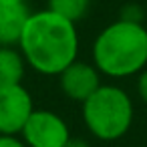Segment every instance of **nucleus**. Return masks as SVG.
Instances as JSON below:
<instances>
[{
  "mask_svg": "<svg viewBox=\"0 0 147 147\" xmlns=\"http://www.w3.org/2000/svg\"><path fill=\"white\" fill-rule=\"evenodd\" d=\"M26 65L40 75H61L79 55L77 24L47 10L32 12L18 40Z\"/></svg>",
  "mask_w": 147,
  "mask_h": 147,
  "instance_id": "obj_1",
  "label": "nucleus"
},
{
  "mask_svg": "<svg viewBox=\"0 0 147 147\" xmlns=\"http://www.w3.org/2000/svg\"><path fill=\"white\" fill-rule=\"evenodd\" d=\"M93 65L113 79L141 73L147 65V28L131 18L111 22L93 42Z\"/></svg>",
  "mask_w": 147,
  "mask_h": 147,
  "instance_id": "obj_2",
  "label": "nucleus"
},
{
  "mask_svg": "<svg viewBox=\"0 0 147 147\" xmlns=\"http://www.w3.org/2000/svg\"><path fill=\"white\" fill-rule=\"evenodd\" d=\"M83 121L97 139L115 141L131 129L133 103L121 87L101 85L83 101Z\"/></svg>",
  "mask_w": 147,
  "mask_h": 147,
  "instance_id": "obj_3",
  "label": "nucleus"
},
{
  "mask_svg": "<svg viewBox=\"0 0 147 147\" xmlns=\"http://www.w3.org/2000/svg\"><path fill=\"white\" fill-rule=\"evenodd\" d=\"M20 135L26 147H67L71 141L67 121L59 113L47 109H34Z\"/></svg>",
  "mask_w": 147,
  "mask_h": 147,
  "instance_id": "obj_4",
  "label": "nucleus"
},
{
  "mask_svg": "<svg viewBox=\"0 0 147 147\" xmlns=\"http://www.w3.org/2000/svg\"><path fill=\"white\" fill-rule=\"evenodd\" d=\"M32 111V97L22 87V83L0 87V133L2 135H18Z\"/></svg>",
  "mask_w": 147,
  "mask_h": 147,
  "instance_id": "obj_5",
  "label": "nucleus"
},
{
  "mask_svg": "<svg viewBox=\"0 0 147 147\" xmlns=\"http://www.w3.org/2000/svg\"><path fill=\"white\" fill-rule=\"evenodd\" d=\"M59 83L69 99L83 103L101 87V73L95 65L77 59L59 75Z\"/></svg>",
  "mask_w": 147,
  "mask_h": 147,
  "instance_id": "obj_6",
  "label": "nucleus"
},
{
  "mask_svg": "<svg viewBox=\"0 0 147 147\" xmlns=\"http://www.w3.org/2000/svg\"><path fill=\"white\" fill-rule=\"evenodd\" d=\"M30 12L24 2L0 0V47H14L20 40Z\"/></svg>",
  "mask_w": 147,
  "mask_h": 147,
  "instance_id": "obj_7",
  "label": "nucleus"
},
{
  "mask_svg": "<svg viewBox=\"0 0 147 147\" xmlns=\"http://www.w3.org/2000/svg\"><path fill=\"white\" fill-rule=\"evenodd\" d=\"M26 61L14 47H0V87L20 85L24 79Z\"/></svg>",
  "mask_w": 147,
  "mask_h": 147,
  "instance_id": "obj_8",
  "label": "nucleus"
},
{
  "mask_svg": "<svg viewBox=\"0 0 147 147\" xmlns=\"http://www.w3.org/2000/svg\"><path fill=\"white\" fill-rule=\"evenodd\" d=\"M89 4L91 0H49V10L77 24L81 18H85Z\"/></svg>",
  "mask_w": 147,
  "mask_h": 147,
  "instance_id": "obj_9",
  "label": "nucleus"
},
{
  "mask_svg": "<svg viewBox=\"0 0 147 147\" xmlns=\"http://www.w3.org/2000/svg\"><path fill=\"white\" fill-rule=\"evenodd\" d=\"M0 147H26V143L18 135H2L0 133Z\"/></svg>",
  "mask_w": 147,
  "mask_h": 147,
  "instance_id": "obj_10",
  "label": "nucleus"
},
{
  "mask_svg": "<svg viewBox=\"0 0 147 147\" xmlns=\"http://www.w3.org/2000/svg\"><path fill=\"white\" fill-rule=\"evenodd\" d=\"M137 93L141 97V101L147 105V69H143L139 73V79H137Z\"/></svg>",
  "mask_w": 147,
  "mask_h": 147,
  "instance_id": "obj_11",
  "label": "nucleus"
},
{
  "mask_svg": "<svg viewBox=\"0 0 147 147\" xmlns=\"http://www.w3.org/2000/svg\"><path fill=\"white\" fill-rule=\"evenodd\" d=\"M67 147H87V143L85 141H79V139H73L71 137V141H69V145Z\"/></svg>",
  "mask_w": 147,
  "mask_h": 147,
  "instance_id": "obj_12",
  "label": "nucleus"
},
{
  "mask_svg": "<svg viewBox=\"0 0 147 147\" xmlns=\"http://www.w3.org/2000/svg\"><path fill=\"white\" fill-rule=\"evenodd\" d=\"M12 2H24V0H12Z\"/></svg>",
  "mask_w": 147,
  "mask_h": 147,
  "instance_id": "obj_13",
  "label": "nucleus"
}]
</instances>
